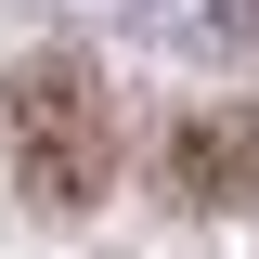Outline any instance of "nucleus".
Instances as JSON below:
<instances>
[{
    "mask_svg": "<svg viewBox=\"0 0 259 259\" xmlns=\"http://www.w3.org/2000/svg\"><path fill=\"white\" fill-rule=\"evenodd\" d=\"M168 194L194 207H259V104H221L168 143Z\"/></svg>",
    "mask_w": 259,
    "mask_h": 259,
    "instance_id": "nucleus-2",
    "label": "nucleus"
},
{
    "mask_svg": "<svg viewBox=\"0 0 259 259\" xmlns=\"http://www.w3.org/2000/svg\"><path fill=\"white\" fill-rule=\"evenodd\" d=\"M13 182H26V207H91L117 182L104 65H78V52H26L13 65Z\"/></svg>",
    "mask_w": 259,
    "mask_h": 259,
    "instance_id": "nucleus-1",
    "label": "nucleus"
},
{
    "mask_svg": "<svg viewBox=\"0 0 259 259\" xmlns=\"http://www.w3.org/2000/svg\"><path fill=\"white\" fill-rule=\"evenodd\" d=\"M233 13H246V26H259V0H233Z\"/></svg>",
    "mask_w": 259,
    "mask_h": 259,
    "instance_id": "nucleus-3",
    "label": "nucleus"
}]
</instances>
